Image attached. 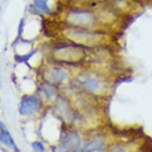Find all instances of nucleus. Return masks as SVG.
Listing matches in <instances>:
<instances>
[{
	"mask_svg": "<svg viewBox=\"0 0 152 152\" xmlns=\"http://www.w3.org/2000/svg\"><path fill=\"white\" fill-rule=\"evenodd\" d=\"M40 51L44 61L64 65L71 69L84 68L87 66L90 60V50L66 40L54 37H50L47 42H44Z\"/></svg>",
	"mask_w": 152,
	"mask_h": 152,
	"instance_id": "obj_3",
	"label": "nucleus"
},
{
	"mask_svg": "<svg viewBox=\"0 0 152 152\" xmlns=\"http://www.w3.org/2000/svg\"><path fill=\"white\" fill-rule=\"evenodd\" d=\"M44 31L47 32L48 39L66 40L71 43H75L77 46L87 48V50H96V48H104V47H113L119 48V35L101 31V29H83V28H75V26H66V25L57 24L51 20L43 18Z\"/></svg>",
	"mask_w": 152,
	"mask_h": 152,
	"instance_id": "obj_1",
	"label": "nucleus"
},
{
	"mask_svg": "<svg viewBox=\"0 0 152 152\" xmlns=\"http://www.w3.org/2000/svg\"><path fill=\"white\" fill-rule=\"evenodd\" d=\"M115 134L116 132L112 130L108 124L84 132L82 152H105Z\"/></svg>",
	"mask_w": 152,
	"mask_h": 152,
	"instance_id": "obj_8",
	"label": "nucleus"
},
{
	"mask_svg": "<svg viewBox=\"0 0 152 152\" xmlns=\"http://www.w3.org/2000/svg\"><path fill=\"white\" fill-rule=\"evenodd\" d=\"M35 93L42 98L44 104L47 105V108L54 102V101L61 96L62 93V88L57 87L54 84H50L47 82H42V80H36V88H35Z\"/></svg>",
	"mask_w": 152,
	"mask_h": 152,
	"instance_id": "obj_11",
	"label": "nucleus"
},
{
	"mask_svg": "<svg viewBox=\"0 0 152 152\" xmlns=\"http://www.w3.org/2000/svg\"><path fill=\"white\" fill-rule=\"evenodd\" d=\"M51 21L66 26L83 29H101V21L94 4L91 6H61Z\"/></svg>",
	"mask_w": 152,
	"mask_h": 152,
	"instance_id": "obj_5",
	"label": "nucleus"
},
{
	"mask_svg": "<svg viewBox=\"0 0 152 152\" xmlns=\"http://www.w3.org/2000/svg\"><path fill=\"white\" fill-rule=\"evenodd\" d=\"M132 1L137 3L138 6H141L142 8L147 7V6H149V4H152V0H132Z\"/></svg>",
	"mask_w": 152,
	"mask_h": 152,
	"instance_id": "obj_16",
	"label": "nucleus"
},
{
	"mask_svg": "<svg viewBox=\"0 0 152 152\" xmlns=\"http://www.w3.org/2000/svg\"><path fill=\"white\" fill-rule=\"evenodd\" d=\"M31 147H32L33 152H47V147H46L43 140H35L31 144Z\"/></svg>",
	"mask_w": 152,
	"mask_h": 152,
	"instance_id": "obj_15",
	"label": "nucleus"
},
{
	"mask_svg": "<svg viewBox=\"0 0 152 152\" xmlns=\"http://www.w3.org/2000/svg\"><path fill=\"white\" fill-rule=\"evenodd\" d=\"M101 0H62V6H91Z\"/></svg>",
	"mask_w": 152,
	"mask_h": 152,
	"instance_id": "obj_14",
	"label": "nucleus"
},
{
	"mask_svg": "<svg viewBox=\"0 0 152 152\" xmlns=\"http://www.w3.org/2000/svg\"><path fill=\"white\" fill-rule=\"evenodd\" d=\"M47 112L50 116H53L56 120H58L62 126L66 127H77L83 132H87L86 124H84L82 116L79 115L76 107L73 105L72 100L68 94L64 91L61 93V96L53 102L47 108Z\"/></svg>",
	"mask_w": 152,
	"mask_h": 152,
	"instance_id": "obj_6",
	"label": "nucleus"
},
{
	"mask_svg": "<svg viewBox=\"0 0 152 152\" xmlns=\"http://www.w3.org/2000/svg\"><path fill=\"white\" fill-rule=\"evenodd\" d=\"M31 12L33 14H37L42 18H48L51 20L56 17V10H53L50 6H48L47 0H32V4H31Z\"/></svg>",
	"mask_w": 152,
	"mask_h": 152,
	"instance_id": "obj_12",
	"label": "nucleus"
},
{
	"mask_svg": "<svg viewBox=\"0 0 152 152\" xmlns=\"http://www.w3.org/2000/svg\"><path fill=\"white\" fill-rule=\"evenodd\" d=\"M35 73H36V80H42V82H47L50 84H54L57 87H65L68 86L72 77L73 69L64 66V65L53 64L48 61H42L36 68H35Z\"/></svg>",
	"mask_w": 152,
	"mask_h": 152,
	"instance_id": "obj_7",
	"label": "nucleus"
},
{
	"mask_svg": "<svg viewBox=\"0 0 152 152\" xmlns=\"http://www.w3.org/2000/svg\"><path fill=\"white\" fill-rule=\"evenodd\" d=\"M147 142L142 134H133L132 132H116L105 152H136Z\"/></svg>",
	"mask_w": 152,
	"mask_h": 152,
	"instance_id": "obj_9",
	"label": "nucleus"
},
{
	"mask_svg": "<svg viewBox=\"0 0 152 152\" xmlns=\"http://www.w3.org/2000/svg\"><path fill=\"white\" fill-rule=\"evenodd\" d=\"M47 113V105L36 93L22 94L18 102V115L26 119H39Z\"/></svg>",
	"mask_w": 152,
	"mask_h": 152,
	"instance_id": "obj_10",
	"label": "nucleus"
},
{
	"mask_svg": "<svg viewBox=\"0 0 152 152\" xmlns=\"http://www.w3.org/2000/svg\"><path fill=\"white\" fill-rule=\"evenodd\" d=\"M0 142H1L6 148L11 149V151H14V152H20V149L17 147L15 140H14V137L10 134L8 129L6 127V124H4L1 120H0Z\"/></svg>",
	"mask_w": 152,
	"mask_h": 152,
	"instance_id": "obj_13",
	"label": "nucleus"
},
{
	"mask_svg": "<svg viewBox=\"0 0 152 152\" xmlns=\"http://www.w3.org/2000/svg\"><path fill=\"white\" fill-rule=\"evenodd\" d=\"M62 91L71 97V100H72L73 105L77 109L79 115L82 116L87 130L108 124V112H107V109H108L109 101L100 100L97 97L88 96L86 93L77 91L71 86L62 87Z\"/></svg>",
	"mask_w": 152,
	"mask_h": 152,
	"instance_id": "obj_4",
	"label": "nucleus"
},
{
	"mask_svg": "<svg viewBox=\"0 0 152 152\" xmlns=\"http://www.w3.org/2000/svg\"><path fill=\"white\" fill-rule=\"evenodd\" d=\"M118 83L119 79L115 76H111L90 66H84V68L73 69L72 77L68 86L77 91L97 97L100 100L111 101Z\"/></svg>",
	"mask_w": 152,
	"mask_h": 152,
	"instance_id": "obj_2",
	"label": "nucleus"
}]
</instances>
